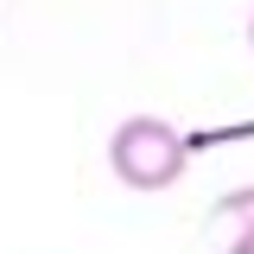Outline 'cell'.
Returning a JSON list of instances; mask_svg holds the SVG:
<instances>
[{
    "label": "cell",
    "mask_w": 254,
    "mask_h": 254,
    "mask_svg": "<svg viewBox=\"0 0 254 254\" xmlns=\"http://www.w3.org/2000/svg\"><path fill=\"white\" fill-rule=\"evenodd\" d=\"M190 165V140L159 115H127L108 133V172L127 190H172Z\"/></svg>",
    "instance_id": "cell-1"
},
{
    "label": "cell",
    "mask_w": 254,
    "mask_h": 254,
    "mask_svg": "<svg viewBox=\"0 0 254 254\" xmlns=\"http://www.w3.org/2000/svg\"><path fill=\"white\" fill-rule=\"evenodd\" d=\"M210 229H216L222 254H254V185L229 190L216 210H210Z\"/></svg>",
    "instance_id": "cell-2"
},
{
    "label": "cell",
    "mask_w": 254,
    "mask_h": 254,
    "mask_svg": "<svg viewBox=\"0 0 254 254\" xmlns=\"http://www.w3.org/2000/svg\"><path fill=\"white\" fill-rule=\"evenodd\" d=\"M248 51H254V13H248Z\"/></svg>",
    "instance_id": "cell-3"
}]
</instances>
